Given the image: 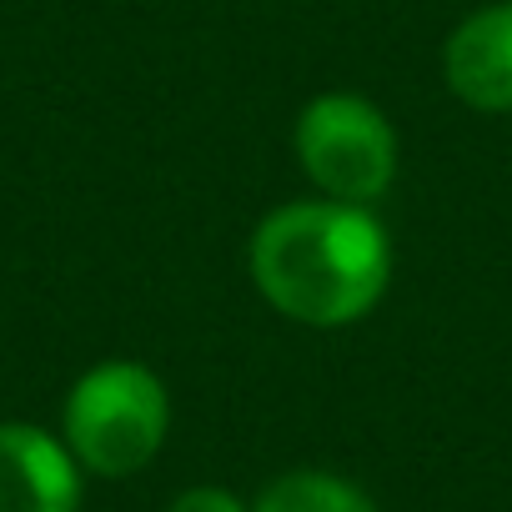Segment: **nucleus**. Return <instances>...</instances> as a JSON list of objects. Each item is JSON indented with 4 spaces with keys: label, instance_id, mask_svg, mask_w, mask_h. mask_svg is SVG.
Returning <instances> with one entry per match:
<instances>
[{
    "label": "nucleus",
    "instance_id": "obj_1",
    "mask_svg": "<svg viewBox=\"0 0 512 512\" xmlns=\"http://www.w3.org/2000/svg\"><path fill=\"white\" fill-rule=\"evenodd\" d=\"M251 287L287 322L337 332L362 322L392 287V241L367 206L287 201L251 231Z\"/></svg>",
    "mask_w": 512,
    "mask_h": 512
},
{
    "label": "nucleus",
    "instance_id": "obj_2",
    "mask_svg": "<svg viewBox=\"0 0 512 512\" xmlns=\"http://www.w3.org/2000/svg\"><path fill=\"white\" fill-rule=\"evenodd\" d=\"M171 432L166 382L141 362H96L76 377L61 407V442L91 477H136L156 462Z\"/></svg>",
    "mask_w": 512,
    "mask_h": 512
},
{
    "label": "nucleus",
    "instance_id": "obj_3",
    "mask_svg": "<svg viewBox=\"0 0 512 512\" xmlns=\"http://www.w3.org/2000/svg\"><path fill=\"white\" fill-rule=\"evenodd\" d=\"M297 161L327 201L372 206L397 181V131L367 96L327 91L297 116Z\"/></svg>",
    "mask_w": 512,
    "mask_h": 512
},
{
    "label": "nucleus",
    "instance_id": "obj_4",
    "mask_svg": "<svg viewBox=\"0 0 512 512\" xmlns=\"http://www.w3.org/2000/svg\"><path fill=\"white\" fill-rule=\"evenodd\" d=\"M0 512H81V462L31 422H0Z\"/></svg>",
    "mask_w": 512,
    "mask_h": 512
},
{
    "label": "nucleus",
    "instance_id": "obj_5",
    "mask_svg": "<svg viewBox=\"0 0 512 512\" xmlns=\"http://www.w3.org/2000/svg\"><path fill=\"white\" fill-rule=\"evenodd\" d=\"M447 91L472 111H512V0L472 11L442 46Z\"/></svg>",
    "mask_w": 512,
    "mask_h": 512
},
{
    "label": "nucleus",
    "instance_id": "obj_6",
    "mask_svg": "<svg viewBox=\"0 0 512 512\" xmlns=\"http://www.w3.org/2000/svg\"><path fill=\"white\" fill-rule=\"evenodd\" d=\"M251 512H377L372 492L357 487L342 472H322V467H297L272 477L256 492Z\"/></svg>",
    "mask_w": 512,
    "mask_h": 512
},
{
    "label": "nucleus",
    "instance_id": "obj_7",
    "mask_svg": "<svg viewBox=\"0 0 512 512\" xmlns=\"http://www.w3.org/2000/svg\"><path fill=\"white\" fill-rule=\"evenodd\" d=\"M166 512H251V502H241V497H236V492H226V487L201 482V487L176 492Z\"/></svg>",
    "mask_w": 512,
    "mask_h": 512
}]
</instances>
